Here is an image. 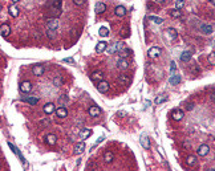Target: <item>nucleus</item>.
Instances as JSON below:
<instances>
[{
	"label": "nucleus",
	"instance_id": "a19ab883",
	"mask_svg": "<svg viewBox=\"0 0 215 171\" xmlns=\"http://www.w3.org/2000/svg\"><path fill=\"white\" fill-rule=\"evenodd\" d=\"M166 97H163V96H160V97H157L156 98V103L157 105H160V103H162V102H165V101H166Z\"/></svg>",
	"mask_w": 215,
	"mask_h": 171
},
{
	"label": "nucleus",
	"instance_id": "9b49d317",
	"mask_svg": "<svg viewBox=\"0 0 215 171\" xmlns=\"http://www.w3.org/2000/svg\"><path fill=\"white\" fill-rule=\"evenodd\" d=\"M117 68L121 69V70H125V69L129 68V62L126 61L125 58H120V60L117 61Z\"/></svg>",
	"mask_w": 215,
	"mask_h": 171
},
{
	"label": "nucleus",
	"instance_id": "864d4df0",
	"mask_svg": "<svg viewBox=\"0 0 215 171\" xmlns=\"http://www.w3.org/2000/svg\"><path fill=\"white\" fill-rule=\"evenodd\" d=\"M12 1H14V3H18V1H20V0H12Z\"/></svg>",
	"mask_w": 215,
	"mask_h": 171
},
{
	"label": "nucleus",
	"instance_id": "5701e85b",
	"mask_svg": "<svg viewBox=\"0 0 215 171\" xmlns=\"http://www.w3.org/2000/svg\"><path fill=\"white\" fill-rule=\"evenodd\" d=\"M84 150H85V143H84V142H80V143H77L76 147H74V154H81V153H84Z\"/></svg>",
	"mask_w": 215,
	"mask_h": 171
},
{
	"label": "nucleus",
	"instance_id": "9d476101",
	"mask_svg": "<svg viewBox=\"0 0 215 171\" xmlns=\"http://www.w3.org/2000/svg\"><path fill=\"white\" fill-rule=\"evenodd\" d=\"M0 33H1L3 37H7L8 34L11 33V27L8 24H1V27H0Z\"/></svg>",
	"mask_w": 215,
	"mask_h": 171
},
{
	"label": "nucleus",
	"instance_id": "393cba45",
	"mask_svg": "<svg viewBox=\"0 0 215 171\" xmlns=\"http://www.w3.org/2000/svg\"><path fill=\"white\" fill-rule=\"evenodd\" d=\"M113 159H114V155H113L112 151H106V153L104 154V161L106 162V163H110Z\"/></svg>",
	"mask_w": 215,
	"mask_h": 171
},
{
	"label": "nucleus",
	"instance_id": "2eb2a0df",
	"mask_svg": "<svg viewBox=\"0 0 215 171\" xmlns=\"http://www.w3.org/2000/svg\"><path fill=\"white\" fill-rule=\"evenodd\" d=\"M141 145H142V147L145 150H149L150 149V139L147 135H143V137L141 138Z\"/></svg>",
	"mask_w": 215,
	"mask_h": 171
},
{
	"label": "nucleus",
	"instance_id": "de8ad7c7",
	"mask_svg": "<svg viewBox=\"0 0 215 171\" xmlns=\"http://www.w3.org/2000/svg\"><path fill=\"white\" fill-rule=\"evenodd\" d=\"M210 98H211L212 102H215V92H212L211 94H210Z\"/></svg>",
	"mask_w": 215,
	"mask_h": 171
},
{
	"label": "nucleus",
	"instance_id": "603ef678",
	"mask_svg": "<svg viewBox=\"0 0 215 171\" xmlns=\"http://www.w3.org/2000/svg\"><path fill=\"white\" fill-rule=\"evenodd\" d=\"M208 1H210V3H211L212 5H215V0H208Z\"/></svg>",
	"mask_w": 215,
	"mask_h": 171
},
{
	"label": "nucleus",
	"instance_id": "f3484780",
	"mask_svg": "<svg viewBox=\"0 0 215 171\" xmlns=\"http://www.w3.org/2000/svg\"><path fill=\"white\" fill-rule=\"evenodd\" d=\"M114 14L117 15L118 17L125 16V15H126V9H125V7H122V5H118V7H116V9H114Z\"/></svg>",
	"mask_w": 215,
	"mask_h": 171
},
{
	"label": "nucleus",
	"instance_id": "37998d69",
	"mask_svg": "<svg viewBox=\"0 0 215 171\" xmlns=\"http://www.w3.org/2000/svg\"><path fill=\"white\" fill-rule=\"evenodd\" d=\"M185 107H186V110L191 112V110L194 109V103H193V102H186V103H185Z\"/></svg>",
	"mask_w": 215,
	"mask_h": 171
},
{
	"label": "nucleus",
	"instance_id": "7ed1b4c3",
	"mask_svg": "<svg viewBox=\"0 0 215 171\" xmlns=\"http://www.w3.org/2000/svg\"><path fill=\"white\" fill-rule=\"evenodd\" d=\"M47 27H48V29L56 31L59 28V20L57 19H48L47 20Z\"/></svg>",
	"mask_w": 215,
	"mask_h": 171
},
{
	"label": "nucleus",
	"instance_id": "0eeeda50",
	"mask_svg": "<svg viewBox=\"0 0 215 171\" xmlns=\"http://www.w3.org/2000/svg\"><path fill=\"white\" fill-rule=\"evenodd\" d=\"M147 55H149V57H150V58H157L158 56L161 55V49L158 48V47H153V48H150V49H149Z\"/></svg>",
	"mask_w": 215,
	"mask_h": 171
},
{
	"label": "nucleus",
	"instance_id": "4be33fe9",
	"mask_svg": "<svg viewBox=\"0 0 215 171\" xmlns=\"http://www.w3.org/2000/svg\"><path fill=\"white\" fill-rule=\"evenodd\" d=\"M90 135H92V130H90V129H84V130L80 131L81 139H87V138H89Z\"/></svg>",
	"mask_w": 215,
	"mask_h": 171
},
{
	"label": "nucleus",
	"instance_id": "423d86ee",
	"mask_svg": "<svg viewBox=\"0 0 215 171\" xmlns=\"http://www.w3.org/2000/svg\"><path fill=\"white\" fill-rule=\"evenodd\" d=\"M20 90L23 93H29L32 90V84L29 81H23L20 84Z\"/></svg>",
	"mask_w": 215,
	"mask_h": 171
},
{
	"label": "nucleus",
	"instance_id": "c756f323",
	"mask_svg": "<svg viewBox=\"0 0 215 171\" xmlns=\"http://www.w3.org/2000/svg\"><path fill=\"white\" fill-rule=\"evenodd\" d=\"M52 82H53V85L55 86H61L63 85V78H61V76H56Z\"/></svg>",
	"mask_w": 215,
	"mask_h": 171
},
{
	"label": "nucleus",
	"instance_id": "2f4dec72",
	"mask_svg": "<svg viewBox=\"0 0 215 171\" xmlns=\"http://www.w3.org/2000/svg\"><path fill=\"white\" fill-rule=\"evenodd\" d=\"M149 20H150V21H153V23H156V24H158V25L162 24V23H163V20L161 19V17L153 16V15H151V16H149Z\"/></svg>",
	"mask_w": 215,
	"mask_h": 171
},
{
	"label": "nucleus",
	"instance_id": "ddd939ff",
	"mask_svg": "<svg viewBox=\"0 0 215 171\" xmlns=\"http://www.w3.org/2000/svg\"><path fill=\"white\" fill-rule=\"evenodd\" d=\"M106 48H108V44L105 43V41H100L97 45H96V48H94V51L97 52V53H101V52H104V51H106Z\"/></svg>",
	"mask_w": 215,
	"mask_h": 171
},
{
	"label": "nucleus",
	"instance_id": "39448f33",
	"mask_svg": "<svg viewBox=\"0 0 215 171\" xmlns=\"http://www.w3.org/2000/svg\"><path fill=\"white\" fill-rule=\"evenodd\" d=\"M44 72H45L44 65H33V68H32V73L35 76H43Z\"/></svg>",
	"mask_w": 215,
	"mask_h": 171
},
{
	"label": "nucleus",
	"instance_id": "f704fd0d",
	"mask_svg": "<svg viewBox=\"0 0 215 171\" xmlns=\"http://www.w3.org/2000/svg\"><path fill=\"white\" fill-rule=\"evenodd\" d=\"M207 61L211 64V65H215V52H211L207 57Z\"/></svg>",
	"mask_w": 215,
	"mask_h": 171
},
{
	"label": "nucleus",
	"instance_id": "dca6fc26",
	"mask_svg": "<svg viewBox=\"0 0 215 171\" xmlns=\"http://www.w3.org/2000/svg\"><path fill=\"white\" fill-rule=\"evenodd\" d=\"M55 112V103L49 102L47 105H44V113L45 114H52Z\"/></svg>",
	"mask_w": 215,
	"mask_h": 171
},
{
	"label": "nucleus",
	"instance_id": "72a5a7b5",
	"mask_svg": "<svg viewBox=\"0 0 215 171\" xmlns=\"http://www.w3.org/2000/svg\"><path fill=\"white\" fill-rule=\"evenodd\" d=\"M98 33H100V36H102V37H106L108 34H109V29H108L106 27H101Z\"/></svg>",
	"mask_w": 215,
	"mask_h": 171
},
{
	"label": "nucleus",
	"instance_id": "f03ea898",
	"mask_svg": "<svg viewBox=\"0 0 215 171\" xmlns=\"http://www.w3.org/2000/svg\"><path fill=\"white\" fill-rule=\"evenodd\" d=\"M208 151H210V147H208L207 145H201V146L198 147L197 154L199 155V157H206V155L208 154Z\"/></svg>",
	"mask_w": 215,
	"mask_h": 171
},
{
	"label": "nucleus",
	"instance_id": "c03bdc74",
	"mask_svg": "<svg viewBox=\"0 0 215 171\" xmlns=\"http://www.w3.org/2000/svg\"><path fill=\"white\" fill-rule=\"evenodd\" d=\"M87 0H73V3L76 4V5H84Z\"/></svg>",
	"mask_w": 215,
	"mask_h": 171
},
{
	"label": "nucleus",
	"instance_id": "8fccbe9b",
	"mask_svg": "<svg viewBox=\"0 0 215 171\" xmlns=\"http://www.w3.org/2000/svg\"><path fill=\"white\" fill-rule=\"evenodd\" d=\"M64 61L65 62H73V60L72 58H64Z\"/></svg>",
	"mask_w": 215,
	"mask_h": 171
},
{
	"label": "nucleus",
	"instance_id": "3c124183",
	"mask_svg": "<svg viewBox=\"0 0 215 171\" xmlns=\"http://www.w3.org/2000/svg\"><path fill=\"white\" fill-rule=\"evenodd\" d=\"M166 0H156V3H158V4H162V3H165Z\"/></svg>",
	"mask_w": 215,
	"mask_h": 171
},
{
	"label": "nucleus",
	"instance_id": "473e14b6",
	"mask_svg": "<svg viewBox=\"0 0 215 171\" xmlns=\"http://www.w3.org/2000/svg\"><path fill=\"white\" fill-rule=\"evenodd\" d=\"M121 55H120V57H126V56H130V55H133V51L132 49H129V48H125L124 49V52H120Z\"/></svg>",
	"mask_w": 215,
	"mask_h": 171
},
{
	"label": "nucleus",
	"instance_id": "49530a36",
	"mask_svg": "<svg viewBox=\"0 0 215 171\" xmlns=\"http://www.w3.org/2000/svg\"><path fill=\"white\" fill-rule=\"evenodd\" d=\"M47 34H48V37H49V39H53V37H55V31H52V29H48Z\"/></svg>",
	"mask_w": 215,
	"mask_h": 171
},
{
	"label": "nucleus",
	"instance_id": "a211bd4d",
	"mask_svg": "<svg viewBox=\"0 0 215 171\" xmlns=\"http://www.w3.org/2000/svg\"><path fill=\"white\" fill-rule=\"evenodd\" d=\"M201 31L203 32V33H206V34H210V33H212L214 28H212L210 24H202L201 25Z\"/></svg>",
	"mask_w": 215,
	"mask_h": 171
},
{
	"label": "nucleus",
	"instance_id": "f257e3e1",
	"mask_svg": "<svg viewBox=\"0 0 215 171\" xmlns=\"http://www.w3.org/2000/svg\"><path fill=\"white\" fill-rule=\"evenodd\" d=\"M49 7H51V9H52L53 12L60 14V11H61V0H51Z\"/></svg>",
	"mask_w": 215,
	"mask_h": 171
},
{
	"label": "nucleus",
	"instance_id": "aec40b11",
	"mask_svg": "<svg viewBox=\"0 0 215 171\" xmlns=\"http://www.w3.org/2000/svg\"><path fill=\"white\" fill-rule=\"evenodd\" d=\"M118 81L121 82L122 85H129V84H130V77H129L128 74H120Z\"/></svg>",
	"mask_w": 215,
	"mask_h": 171
},
{
	"label": "nucleus",
	"instance_id": "b1692460",
	"mask_svg": "<svg viewBox=\"0 0 215 171\" xmlns=\"http://www.w3.org/2000/svg\"><path fill=\"white\" fill-rule=\"evenodd\" d=\"M102 73L101 72H93L92 73V76H90V78H92V81H102Z\"/></svg>",
	"mask_w": 215,
	"mask_h": 171
},
{
	"label": "nucleus",
	"instance_id": "cd10ccee",
	"mask_svg": "<svg viewBox=\"0 0 215 171\" xmlns=\"http://www.w3.org/2000/svg\"><path fill=\"white\" fill-rule=\"evenodd\" d=\"M8 11H9L11 16H14V17L19 16V9H18V7H15V4H14V5H11V7L8 8Z\"/></svg>",
	"mask_w": 215,
	"mask_h": 171
},
{
	"label": "nucleus",
	"instance_id": "20e7f679",
	"mask_svg": "<svg viewBox=\"0 0 215 171\" xmlns=\"http://www.w3.org/2000/svg\"><path fill=\"white\" fill-rule=\"evenodd\" d=\"M97 90L100 93H106L108 90H109V82H106V81H98Z\"/></svg>",
	"mask_w": 215,
	"mask_h": 171
},
{
	"label": "nucleus",
	"instance_id": "f8f14e48",
	"mask_svg": "<svg viewBox=\"0 0 215 171\" xmlns=\"http://www.w3.org/2000/svg\"><path fill=\"white\" fill-rule=\"evenodd\" d=\"M100 113H101V109L98 106L93 105L89 107V116L90 117H97V116H100Z\"/></svg>",
	"mask_w": 215,
	"mask_h": 171
},
{
	"label": "nucleus",
	"instance_id": "6ab92c4d",
	"mask_svg": "<svg viewBox=\"0 0 215 171\" xmlns=\"http://www.w3.org/2000/svg\"><path fill=\"white\" fill-rule=\"evenodd\" d=\"M56 114H57V117H60V118H65V117L68 116V110H66L64 106H61V107H59V109L56 110Z\"/></svg>",
	"mask_w": 215,
	"mask_h": 171
},
{
	"label": "nucleus",
	"instance_id": "79ce46f5",
	"mask_svg": "<svg viewBox=\"0 0 215 171\" xmlns=\"http://www.w3.org/2000/svg\"><path fill=\"white\" fill-rule=\"evenodd\" d=\"M59 103H60V105H65V103H68V97L61 96V98L59 99Z\"/></svg>",
	"mask_w": 215,
	"mask_h": 171
},
{
	"label": "nucleus",
	"instance_id": "a878e982",
	"mask_svg": "<svg viewBox=\"0 0 215 171\" xmlns=\"http://www.w3.org/2000/svg\"><path fill=\"white\" fill-rule=\"evenodd\" d=\"M25 101H27L28 103H31V105H37L39 98L35 96H29V97H25Z\"/></svg>",
	"mask_w": 215,
	"mask_h": 171
},
{
	"label": "nucleus",
	"instance_id": "1a4fd4ad",
	"mask_svg": "<svg viewBox=\"0 0 215 171\" xmlns=\"http://www.w3.org/2000/svg\"><path fill=\"white\" fill-rule=\"evenodd\" d=\"M94 11H96L97 14H104L105 11H106V5H105V3H102V1L96 3V5H94Z\"/></svg>",
	"mask_w": 215,
	"mask_h": 171
},
{
	"label": "nucleus",
	"instance_id": "bb28decb",
	"mask_svg": "<svg viewBox=\"0 0 215 171\" xmlns=\"http://www.w3.org/2000/svg\"><path fill=\"white\" fill-rule=\"evenodd\" d=\"M169 82H170L171 85H178V84H179L181 82V76H171L170 77V80H169Z\"/></svg>",
	"mask_w": 215,
	"mask_h": 171
},
{
	"label": "nucleus",
	"instance_id": "09e8293b",
	"mask_svg": "<svg viewBox=\"0 0 215 171\" xmlns=\"http://www.w3.org/2000/svg\"><path fill=\"white\" fill-rule=\"evenodd\" d=\"M48 123H49V120H44V121H41L40 125H48Z\"/></svg>",
	"mask_w": 215,
	"mask_h": 171
},
{
	"label": "nucleus",
	"instance_id": "c85d7f7f",
	"mask_svg": "<svg viewBox=\"0 0 215 171\" xmlns=\"http://www.w3.org/2000/svg\"><path fill=\"white\" fill-rule=\"evenodd\" d=\"M186 163H187L189 166H194V164L197 163V158H195L194 155H189L187 159H186Z\"/></svg>",
	"mask_w": 215,
	"mask_h": 171
},
{
	"label": "nucleus",
	"instance_id": "412c9836",
	"mask_svg": "<svg viewBox=\"0 0 215 171\" xmlns=\"http://www.w3.org/2000/svg\"><path fill=\"white\" fill-rule=\"evenodd\" d=\"M191 60V53L189 51H185L182 52V55H181V61L182 62H187Z\"/></svg>",
	"mask_w": 215,
	"mask_h": 171
},
{
	"label": "nucleus",
	"instance_id": "4468645a",
	"mask_svg": "<svg viewBox=\"0 0 215 171\" xmlns=\"http://www.w3.org/2000/svg\"><path fill=\"white\" fill-rule=\"evenodd\" d=\"M56 141H57V138H56L55 134H48V135L45 137V142H47L48 145H51V146H55Z\"/></svg>",
	"mask_w": 215,
	"mask_h": 171
},
{
	"label": "nucleus",
	"instance_id": "e433bc0d",
	"mask_svg": "<svg viewBox=\"0 0 215 171\" xmlns=\"http://www.w3.org/2000/svg\"><path fill=\"white\" fill-rule=\"evenodd\" d=\"M185 7V0H177L175 3V9H181V8Z\"/></svg>",
	"mask_w": 215,
	"mask_h": 171
},
{
	"label": "nucleus",
	"instance_id": "a18cd8bd",
	"mask_svg": "<svg viewBox=\"0 0 215 171\" xmlns=\"http://www.w3.org/2000/svg\"><path fill=\"white\" fill-rule=\"evenodd\" d=\"M175 69H177V64L173 61V62H171V68H170V73H171V74L175 72Z\"/></svg>",
	"mask_w": 215,
	"mask_h": 171
},
{
	"label": "nucleus",
	"instance_id": "6e6552de",
	"mask_svg": "<svg viewBox=\"0 0 215 171\" xmlns=\"http://www.w3.org/2000/svg\"><path fill=\"white\" fill-rule=\"evenodd\" d=\"M183 116H185V114H183V112H182L181 109H175L173 113H171V117H173L174 121H181L182 118H183Z\"/></svg>",
	"mask_w": 215,
	"mask_h": 171
},
{
	"label": "nucleus",
	"instance_id": "58836bf2",
	"mask_svg": "<svg viewBox=\"0 0 215 171\" xmlns=\"http://www.w3.org/2000/svg\"><path fill=\"white\" fill-rule=\"evenodd\" d=\"M116 49H117V52H121L125 49V45H124V43H116Z\"/></svg>",
	"mask_w": 215,
	"mask_h": 171
},
{
	"label": "nucleus",
	"instance_id": "c9c22d12",
	"mask_svg": "<svg viewBox=\"0 0 215 171\" xmlns=\"http://www.w3.org/2000/svg\"><path fill=\"white\" fill-rule=\"evenodd\" d=\"M170 16L174 17V19H177V17H181V16H182V14L179 12V9H173V11L170 12Z\"/></svg>",
	"mask_w": 215,
	"mask_h": 171
},
{
	"label": "nucleus",
	"instance_id": "ea45409f",
	"mask_svg": "<svg viewBox=\"0 0 215 171\" xmlns=\"http://www.w3.org/2000/svg\"><path fill=\"white\" fill-rule=\"evenodd\" d=\"M106 52L109 53V55H113L114 52H117V49H116V44H113L112 47H109V48H106Z\"/></svg>",
	"mask_w": 215,
	"mask_h": 171
},
{
	"label": "nucleus",
	"instance_id": "4c0bfd02",
	"mask_svg": "<svg viewBox=\"0 0 215 171\" xmlns=\"http://www.w3.org/2000/svg\"><path fill=\"white\" fill-rule=\"evenodd\" d=\"M167 32H169V34H170V39H175V37H177V31H175V29H173V28H169V29H167Z\"/></svg>",
	"mask_w": 215,
	"mask_h": 171
},
{
	"label": "nucleus",
	"instance_id": "7c9ffc66",
	"mask_svg": "<svg viewBox=\"0 0 215 171\" xmlns=\"http://www.w3.org/2000/svg\"><path fill=\"white\" fill-rule=\"evenodd\" d=\"M8 146H9V147H11V149H12V151H14L15 154H16V155H18V157H19V158H20L21 161L24 162V159H23V157H21V154H20V151H19V150H18V147H16V146H14V145H12V143H8Z\"/></svg>",
	"mask_w": 215,
	"mask_h": 171
}]
</instances>
